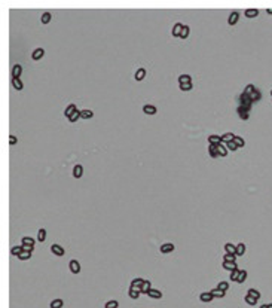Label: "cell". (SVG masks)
<instances>
[{
    "mask_svg": "<svg viewBox=\"0 0 272 308\" xmlns=\"http://www.w3.org/2000/svg\"><path fill=\"white\" fill-rule=\"evenodd\" d=\"M239 103H241V107H244L245 110H250V106L253 104V101L250 100V97L247 94H244V92L239 95Z\"/></svg>",
    "mask_w": 272,
    "mask_h": 308,
    "instance_id": "6da1fadb",
    "label": "cell"
},
{
    "mask_svg": "<svg viewBox=\"0 0 272 308\" xmlns=\"http://www.w3.org/2000/svg\"><path fill=\"white\" fill-rule=\"evenodd\" d=\"M21 246L24 247V250L33 252V249H34V240L31 237H22V244Z\"/></svg>",
    "mask_w": 272,
    "mask_h": 308,
    "instance_id": "7a4b0ae2",
    "label": "cell"
},
{
    "mask_svg": "<svg viewBox=\"0 0 272 308\" xmlns=\"http://www.w3.org/2000/svg\"><path fill=\"white\" fill-rule=\"evenodd\" d=\"M69 268H70V271H71L73 274H79V273H80V264L77 262L76 259H71V261H70Z\"/></svg>",
    "mask_w": 272,
    "mask_h": 308,
    "instance_id": "3957f363",
    "label": "cell"
},
{
    "mask_svg": "<svg viewBox=\"0 0 272 308\" xmlns=\"http://www.w3.org/2000/svg\"><path fill=\"white\" fill-rule=\"evenodd\" d=\"M238 19H239V12L238 10H234V12H230V15L228 18V24L229 25H235L238 22Z\"/></svg>",
    "mask_w": 272,
    "mask_h": 308,
    "instance_id": "277c9868",
    "label": "cell"
},
{
    "mask_svg": "<svg viewBox=\"0 0 272 308\" xmlns=\"http://www.w3.org/2000/svg\"><path fill=\"white\" fill-rule=\"evenodd\" d=\"M222 136H216V134H211L208 137V145H214V146H219V145H222Z\"/></svg>",
    "mask_w": 272,
    "mask_h": 308,
    "instance_id": "5b68a950",
    "label": "cell"
},
{
    "mask_svg": "<svg viewBox=\"0 0 272 308\" xmlns=\"http://www.w3.org/2000/svg\"><path fill=\"white\" fill-rule=\"evenodd\" d=\"M51 252H52L55 256H64V253H66V250H64L60 244H52L51 246Z\"/></svg>",
    "mask_w": 272,
    "mask_h": 308,
    "instance_id": "8992f818",
    "label": "cell"
},
{
    "mask_svg": "<svg viewBox=\"0 0 272 308\" xmlns=\"http://www.w3.org/2000/svg\"><path fill=\"white\" fill-rule=\"evenodd\" d=\"M161 253H164V254H167V253H171L173 250H174V244L173 243H165V244H162L161 246Z\"/></svg>",
    "mask_w": 272,
    "mask_h": 308,
    "instance_id": "52a82bcc",
    "label": "cell"
},
{
    "mask_svg": "<svg viewBox=\"0 0 272 308\" xmlns=\"http://www.w3.org/2000/svg\"><path fill=\"white\" fill-rule=\"evenodd\" d=\"M183 27H185V25L181 24V22H176V24H174V27H173V36H174V37H180Z\"/></svg>",
    "mask_w": 272,
    "mask_h": 308,
    "instance_id": "ba28073f",
    "label": "cell"
},
{
    "mask_svg": "<svg viewBox=\"0 0 272 308\" xmlns=\"http://www.w3.org/2000/svg\"><path fill=\"white\" fill-rule=\"evenodd\" d=\"M146 69H138V70H135V74H134V78H135V81H143L144 78H146Z\"/></svg>",
    "mask_w": 272,
    "mask_h": 308,
    "instance_id": "9c48e42d",
    "label": "cell"
},
{
    "mask_svg": "<svg viewBox=\"0 0 272 308\" xmlns=\"http://www.w3.org/2000/svg\"><path fill=\"white\" fill-rule=\"evenodd\" d=\"M82 174H83V167H82V165H74V167H73V177L80 179Z\"/></svg>",
    "mask_w": 272,
    "mask_h": 308,
    "instance_id": "30bf717a",
    "label": "cell"
},
{
    "mask_svg": "<svg viewBox=\"0 0 272 308\" xmlns=\"http://www.w3.org/2000/svg\"><path fill=\"white\" fill-rule=\"evenodd\" d=\"M199 299H201L202 302H211V301L214 299V296L211 295V292H202L201 296H199Z\"/></svg>",
    "mask_w": 272,
    "mask_h": 308,
    "instance_id": "8fae6325",
    "label": "cell"
},
{
    "mask_svg": "<svg viewBox=\"0 0 272 308\" xmlns=\"http://www.w3.org/2000/svg\"><path fill=\"white\" fill-rule=\"evenodd\" d=\"M147 296H150L152 299H161V298H162V292H161V290H156V289H152V290L147 293Z\"/></svg>",
    "mask_w": 272,
    "mask_h": 308,
    "instance_id": "7c38bea8",
    "label": "cell"
},
{
    "mask_svg": "<svg viewBox=\"0 0 272 308\" xmlns=\"http://www.w3.org/2000/svg\"><path fill=\"white\" fill-rule=\"evenodd\" d=\"M43 54H45V51H43L42 48H37V49H34V51H33L31 58H33V60H40V58L43 57Z\"/></svg>",
    "mask_w": 272,
    "mask_h": 308,
    "instance_id": "4fadbf2b",
    "label": "cell"
},
{
    "mask_svg": "<svg viewBox=\"0 0 272 308\" xmlns=\"http://www.w3.org/2000/svg\"><path fill=\"white\" fill-rule=\"evenodd\" d=\"M143 112L146 115H155V113L158 112V109L155 107V106H152V104H146V106H143Z\"/></svg>",
    "mask_w": 272,
    "mask_h": 308,
    "instance_id": "5bb4252c",
    "label": "cell"
},
{
    "mask_svg": "<svg viewBox=\"0 0 272 308\" xmlns=\"http://www.w3.org/2000/svg\"><path fill=\"white\" fill-rule=\"evenodd\" d=\"M31 258V252L30 250H22L19 254H18V259L19 261H28Z\"/></svg>",
    "mask_w": 272,
    "mask_h": 308,
    "instance_id": "9a60e30c",
    "label": "cell"
},
{
    "mask_svg": "<svg viewBox=\"0 0 272 308\" xmlns=\"http://www.w3.org/2000/svg\"><path fill=\"white\" fill-rule=\"evenodd\" d=\"M143 283H144V280H143V278H134V280L131 281V287H134V289H140V290H141V286H143Z\"/></svg>",
    "mask_w": 272,
    "mask_h": 308,
    "instance_id": "2e32d148",
    "label": "cell"
},
{
    "mask_svg": "<svg viewBox=\"0 0 272 308\" xmlns=\"http://www.w3.org/2000/svg\"><path fill=\"white\" fill-rule=\"evenodd\" d=\"M74 112H77L76 106H74V104H69V106L66 107V110H64V115H66L67 118H70V116H71V115H73Z\"/></svg>",
    "mask_w": 272,
    "mask_h": 308,
    "instance_id": "e0dca14e",
    "label": "cell"
},
{
    "mask_svg": "<svg viewBox=\"0 0 272 308\" xmlns=\"http://www.w3.org/2000/svg\"><path fill=\"white\" fill-rule=\"evenodd\" d=\"M22 72V67L19 64H15L14 67H12V78H19V74Z\"/></svg>",
    "mask_w": 272,
    "mask_h": 308,
    "instance_id": "ac0fdd59",
    "label": "cell"
},
{
    "mask_svg": "<svg viewBox=\"0 0 272 308\" xmlns=\"http://www.w3.org/2000/svg\"><path fill=\"white\" fill-rule=\"evenodd\" d=\"M223 268L230 273V271H234V269H237L238 266H237V262H226V261H223Z\"/></svg>",
    "mask_w": 272,
    "mask_h": 308,
    "instance_id": "d6986e66",
    "label": "cell"
},
{
    "mask_svg": "<svg viewBox=\"0 0 272 308\" xmlns=\"http://www.w3.org/2000/svg\"><path fill=\"white\" fill-rule=\"evenodd\" d=\"M51 19H52V14L51 12H43L42 14V17H40V21L43 22V24H48V22H51Z\"/></svg>",
    "mask_w": 272,
    "mask_h": 308,
    "instance_id": "ffe728a7",
    "label": "cell"
},
{
    "mask_svg": "<svg viewBox=\"0 0 272 308\" xmlns=\"http://www.w3.org/2000/svg\"><path fill=\"white\" fill-rule=\"evenodd\" d=\"M150 290H152V283H150L149 280H144L143 286H141V293H146V295H147Z\"/></svg>",
    "mask_w": 272,
    "mask_h": 308,
    "instance_id": "44dd1931",
    "label": "cell"
},
{
    "mask_svg": "<svg viewBox=\"0 0 272 308\" xmlns=\"http://www.w3.org/2000/svg\"><path fill=\"white\" fill-rule=\"evenodd\" d=\"M225 250H226V253H230V254H237V246L230 244V243H226V244H225Z\"/></svg>",
    "mask_w": 272,
    "mask_h": 308,
    "instance_id": "7402d4cb",
    "label": "cell"
},
{
    "mask_svg": "<svg viewBox=\"0 0 272 308\" xmlns=\"http://www.w3.org/2000/svg\"><path fill=\"white\" fill-rule=\"evenodd\" d=\"M234 138H235V134L226 133V134L222 136V142H223V143H229V142H234Z\"/></svg>",
    "mask_w": 272,
    "mask_h": 308,
    "instance_id": "603a6c76",
    "label": "cell"
},
{
    "mask_svg": "<svg viewBox=\"0 0 272 308\" xmlns=\"http://www.w3.org/2000/svg\"><path fill=\"white\" fill-rule=\"evenodd\" d=\"M12 86H14L15 89H18V91H21L22 89V82L19 78H12Z\"/></svg>",
    "mask_w": 272,
    "mask_h": 308,
    "instance_id": "cb8c5ba5",
    "label": "cell"
},
{
    "mask_svg": "<svg viewBox=\"0 0 272 308\" xmlns=\"http://www.w3.org/2000/svg\"><path fill=\"white\" fill-rule=\"evenodd\" d=\"M237 112H238V115H239V118H241V119H244V121H245V119H248V110H245L244 107H241V106H239Z\"/></svg>",
    "mask_w": 272,
    "mask_h": 308,
    "instance_id": "d4e9b609",
    "label": "cell"
},
{
    "mask_svg": "<svg viewBox=\"0 0 272 308\" xmlns=\"http://www.w3.org/2000/svg\"><path fill=\"white\" fill-rule=\"evenodd\" d=\"M217 153H219V156H226L228 155V147L223 146V143L217 146Z\"/></svg>",
    "mask_w": 272,
    "mask_h": 308,
    "instance_id": "484cf974",
    "label": "cell"
},
{
    "mask_svg": "<svg viewBox=\"0 0 272 308\" xmlns=\"http://www.w3.org/2000/svg\"><path fill=\"white\" fill-rule=\"evenodd\" d=\"M140 293L141 290L140 289H134V287H129V298H133V299H137L140 296Z\"/></svg>",
    "mask_w": 272,
    "mask_h": 308,
    "instance_id": "4316f807",
    "label": "cell"
},
{
    "mask_svg": "<svg viewBox=\"0 0 272 308\" xmlns=\"http://www.w3.org/2000/svg\"><path fill=\"white\" fill-rule=\"evenodd\" d=\"M208 153H210L211 158H217V156H219V153H217V146L208 145Z\"/></svg>",
    "mask_w": 272,
    "mask_h": 308,
    "instance_id": "83f0119b",
    "label": "cell"
},
{
    "mask_svg": "<svg viewBox=\"0 0 272 308\" xmlns=\"http://www.w3.org/2000/svg\"><path fill=\"white\" fill-rule=\"evenodd\" d=\"M244 14H245V17H247V18H254V17L259 15V10L257 9H247Z\"/></svg>",
    "mask_w": 272,
    "mask_h": 308,
    "instance_id": "f1b7e54d",
    "label": "cell"
},
{
    "mask_svg": "<svg viewBox=\"0 0 272 308\" xmlns=\"http://www.w3.org/2000/svg\"><path fill=\"white\" fill-rule=\"evenodd\" d=\"M192 82V78L189 74H180L178 76V83H189Z\"/></svg>",
    "mask_w": 272,
    "mask_h": 308,
    "instance_id": "f546056e",
    "label": "cell"
},
{
    "mask_svg": "<svg viewBox=\"0 0 272 308\" xmlns=\"http://www.w3.org/2000/svg\"><path fill=\"white\" fill-rule=\"evenodd\" d=\"M92 116H94L92 110H88V109L80 110V118H83V119H89V118H92Z\"/></svg>",
    "mask_w": 272,
    "mask_h": 308,
    "instance_id": "4dcf8cb0",
    "label": "cell"
},
{
    "mask_svg": "<svg viewBox=\"0 0 272 308\" xmlns=\"http://www.w3.org/2000/svg\"><path fill=\"white\" fill-rule=\"evenodd\" d=\"M211 295H213L214 298H223V296H225V292H223V290H220L219 287H216V289H213V290H211Z\"/></svg>",
    "mask_w": 272,
    "mask_h": 308,
    "instance_id": "1f68e13d",
    "label": "cell"
},
{
    "mask_svg": "<svg viewBox=\"0 0 272 308\" xmlns=\"http://www.w3.org/2000/svg\"><path fill=\"white\" fill-rule=\"evenodd\" d=\"M62 305H64V302H62V299H54L52 302H51V308H62Z\"/></svg>",
    "mask_w": 272,
    "mask_h": 308,
    "instance_id": "d6a6232c",
    "label": "cell"
},
{
    "mask_svg": "<svg viewBox=\"0 0 272 308\" xmlns=\"http://www.w3.org/2000/svg\"><path fill=\"white\" fill-rule=\"evenodd\" d=\"M37 240L40 241V243H43L45 240H46V231L42 228V229H39V232H37Z\"/></svg>",
    "mask_w": 272,
    "mask_h": 308,
    "instance_id": "836d02e7",
    "label": "cell"
},
{
    "mask_svg": "<svg viewBox=\"0 0 272 308\" xmlns=\"http://www.w3.org/2000/svg\"><path fill=\"white\" fill-rule=\"evenodd\" d=\"M239 271L241 269H234V271H230L229 275H230V281H238V275H239Z\"/></svg>",
    "mask_w": 272,
    "mask_h": 308,
    "instance_id": "e575fe53",
    "label": "cell"
},
{
    "mask_svg": "<svg viewBox=\"0 0 272 308\" xmlns=\"http://www.w3.org/2000/svg\"><path fill=\"white\" fill-rule=\"evenodd\" d=\"M234 143H235L238 147H244V146H245L244 138H242V137H239V136H235V138H234Z\"/></svg>",
    "mask_w": 272,
    "mask_h": 308,
    "instance_id": "d590c367",
    "label": "cell"
},
{
    "mask_svg": "<svg viewBox=\"0 0 272 308\" xmlns=\"http://www.w3.org/2000/svg\"><path fill=\"white\" fill-rule=\"evenodd\" d=\"M235 259H237V254H230V253H225V256H223V261H226V262H237Z\"/></svg>",
    "mask_w": 272,
    "mask_h": 308,
    "instance_id": "8d00e7d4",
    "label": "cell"
},
{
    "mask_svg": "<svg viewBox=\"0 0 272 308\" xmlns=\"http://www.w3.org/2000/svg\"><path fill=\"white\" fill-rule=\"evenodd\" d=\"M244 301H245V304H248V305H256L257 304V299L253 298V296H250V295H245Z\"/></svg>",
    "mask_w": 272,
    "mask_h": 308,
    "instance_id": "74e56055",
    "label": "cell"
},
{
    "mask_svg": "<svg viewBox=\"0 0 272 308\" xmlns=\"http://www.w3.org/2000/svg\"><path fill=\"white\" fill-rule=\"evenodd\" d=\"M245 280H247V271L241 269V271H239V275H238V281H237V283H244Z\"/></svg>",
    "mask_w": 272,
    "mask_h": 308,
    "instance_id": "f35d334b",
    "label": "cell"
},
{
    "mask_svg": "<svg viewBox=\"0 0 272 308\" xmlns=\"http://www.w3.org/2000/svg\"><path fill=\"white\" fill-rule=\"evenodd\" d=\"M244 253H245V244L244 243H239L237 246V256H242Z\"/></svg>",
    "mask_w": 272,
    "mask_h": 308,
    "instance_id": "ab89813d",
    "label": "cell"
},
{
    "mask_svg": "<svg viewBox=\"0 0 272 308\" xmlns=\"http://www.w3.org/2000/svg\"><path fill=\"white\" fill-rule=\"evenodd\" d=\"M247 295H250V296H253V298H256L257 301L260 299V292L259 290H256V289H250L248 292H247Z\"/></svg>",
    "mask_w": 272,
    "mask_h": 308,
    "instance_id": "60d3db41",
    "label": "cell"
},
{
    "mask_svg": "<svg viewBox=\"0 0 272 308\" xmlns=\"http://www.w3.org/2000/svg\"><path fill=\"white\" fill-rule=\"evenodd\" d=\"M178 86H180L181 91H190V89L193 88V83L192 82H189V83H178Z\"/></svg>",
    "mask_w": 272,
    "mask_h": 308,
    "instance_id": "b9f144b4",
    "label": "cell"
},
{
    "mask_svg": "<svg viewBox=\"0 0 272 308\" xmlns=\"http://www.w3.org/2000/svg\"><path fill=\"white\" fill-rule=\"evenodd\" d=\"M248 97H250V100H251V101H257L259 98H260V92H259L257 89H254V91H253Z\"/></svg>",
    "mask_w": 272,
    "mask_h": 308,
    "instance_id": "7bdbcfd3",
    "label": "cell"
},
{
    "mask_svg": "<svg viewBox=\"0 0 272 308\" xmlns=\"http://www.w3.org/2000/svg\"><path fill=\"white\" fill-rule=\"evenodd\" d=\"M24 250V247L22 246H15V247H12V250H10V253L14 254V256H18L21 252Z\"/></svg>",
    "mask_w": 272,
    "mask_h": 308,
    "instance_id": "ee69618b",
    "label": "cell"
},
{
    "mask_svg": "<svg viewBox=\"0 0 272 308\" xmlns=\"http://www.w3.org/2000/svg\"><path fill=\"white\" fill-rule=\"evenodd\" d=\"M77 119H80V110H77V112H74V113L71 115V116L69 118V121H70V122H76Z\"/></svg>",
    "mask_w": 272,
    "mask_h": 308,
    "instance_id": "f6af8a7d",
    "label": "cell"
},
{
    "mask_svg": "<svg viewBox=\"0 0 272 308\" xmlns=\"http://www.w3.org/2000/svg\"><path fill=\"white\" fill-rule=\"evenodd\" d=\"M217 287H219L220 290H223V292H226V290L229 289V283H228V281H220V283H219V286H217Z\"/></svg>",
    "mask_w": 272,
    "mask_h": 308,
    "instance_id": "bcb514c9",
    "label": "cell"
},
{
    "mask_svg": "<svg viewBox=\"0 0 272 308\" xmlns=\"http://www.w3.org/2000/svg\"><path fill=\"white\" fill-rule=\"evenodd\" d=\"M187 36H189V27H187V25H185V27H183V30H181V34H180V37H181V39H186Z\"/></svg>",
    "mask_w": 272,
    "mask_h": 308,
    "instance_id": "7dc6e473",
    "label": "cell"
},
{
    "mask_svg": "<svg viewBox=\"0 0 272 308\" xmlns=\"http://www.w3.org/2000/svg\"><path fill=\"white\" fill-rule=\"evenodd\" d=\"M226 147H228V150H230V152H234V150H237V149H238V146H237L234 142H229V143H226Z\"/></svg>",
    "mask_w": 272,
    "mask_h": 308,
    "instance_id": "c3c4849f",
    "label": "cell"
},
{
    "mask_svg": "<svg viewBox=\"0 0 272 308\" xmlns=\"http://www.w3.org/2000/svg\"><path fill=\"white\" fill-rule=\"evenodd\" d=\"M118 307H119L118 301H109V302L106 304V308H118Z\"/></svg>",
    "mask_w": 272,
    "mask_h": 308,
    "instance_id": "681fc988",
    "label": "cell"
},
{
    "mask_svg": "<svg viewBox=\"0 0 272 308\" xmlns=\"http://www.w3.org/2000/svg\"><path fill=\"white\" fill-rule=\"evenodd\" d=\"M254 85H247V88H245V91H244V94H247V95H250L253 91H254Z\"/></svg>",
    "mask_w": 272,
    "mask_h": 308,
    "instance_id": "f907efd6",
    "label": "cell"
},
{
    "mask_svg": "<svg viewBox=\"0 0 272 308\" xmlns=\"http://www.w3.org/2000/svg\"><path fill=\"white\" fill-rule=\"evenodd\" d=\"M17 142H18V140H17L15 136H9V145H15Z\"/></svg>",
    "mask_w": 272,
    "mask_h": 308,
    "instance_id": "816d5d0a",
    "label": "cell"
},
{
    "mask_svg": "<svg viewBox=\"0 0 272 308\" xmlns=\"http://www.w3.org/2000/svg\"><path fill=\"white\" fill-rule=\"evenodd\" d=\"M260 308H268V304H263V305H262Z\"/></svg>",
    "mask_w": 272,
    "mask_h": 308,
    "instance_id": "f5cc1de1",
    "label": "cell"
},
{
    "mask_svg": "<svg viewBox=\"0 0 272 308\" xmlns=\"http://www.w3.org/2000/svg\"><path fill=\"white\" fill-rule=\"evenodd\" d=\"M268 14H271V15H272V8H271V9H268Z\"/></svg>",
    "mask_w": 272,
    "mask_h": 308,
    "instance_id": "db71d44e",
    "label": "cell"
},
{
    "mask_svg": "<svg viewBox=\"0 0 272 308\" xmlns=\"http://www.w3.org/2000/svg\"><path fill=\"white\" fill-rule=\"evenodd\" d=\"M268 308H272V304H268Z\"/></svg>",
    "mask_w": 272,
    "mask_h": 308,
    "instance_id": "11a10c76",
    "label": "cell"
},
{
    "mask_svg": "<svg viewBox=\"0 0 272 308\" xmlns=\"http://www.w3.org/2000/svg\"><path fill=\"white\" fill-rule=\"evenodd\" d=\"M271 95H272V89H271Z\"/></svg>",
    "mask_w": 272,
    "mask_h": 308,
    "instance_id": "9f6ffc18",
    "label": "cell"
}]
</instances>
